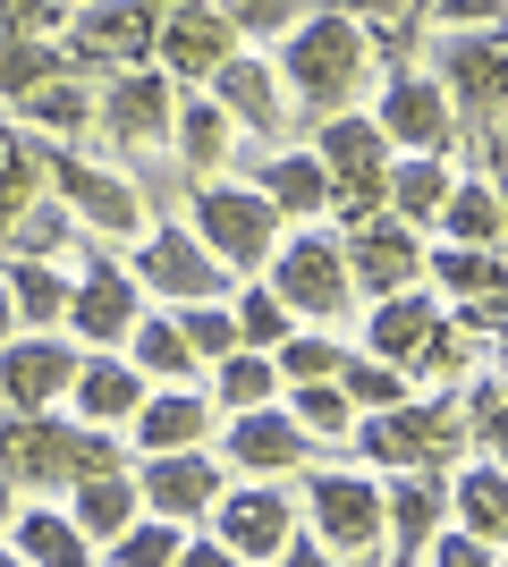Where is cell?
<instances>
[{
  "label": "cell",
  "instance_id": "cell-1",
  "mask_svg": "<svg viewBox=\"0 0 508 567\" xmlns=\"http://www.w3.org/2000/svg\"><path fill=\"white\" fill-rule=\"evenodd\" d=\"M356 76H364V34H356V18L322 9V18H297L289 34H280V85H289V94H305L314 111H339V102L356 94Z\"/></svg>",
  "mask_w": 508,
  "mask_h": 567
},
{
  "label": "cell",
  "instance_id": "cell-2",
  "mask_svg": "<svg viewBox=\"0 0 508 567\" xmlns=\"http://www.w3.org/2000/svg\"><path fill=\"white\" fill-rule=\"evenodd\" d=\"M85 466H120L102 424H51V406H18L0 424V474L18 483H76Z\"/></svg>",
  "mask_w": 508,
  "mask_h": 567
},
{
  "label": "cell",
  "instance_id": "cell-3",
  "mask_svg": "<svg viewBox=\"0 0 508 567\" xmlns=\"http://www.w3.org/2000/svg\"><path fill=\"white\" fill-rule=\"evenodd\" d=\"M195 237L220 271H255V262L280 246V213H271L263 187H229V178H204L195 187Z\"/></svg>",
  "mask_w": 508,
  "mask_h": 567
},
{
  "label": "cell",
  "instance_id": "cell-4",
  "mask_svg": "<svg viewBox=\"0 0 508 567\" xmlns=\"http://www.w3.org/2000/svg\"><path fill=\"white\" fill-rule=\"evenodd\" d=\"M263 262H271V297H280L297 322H339V313H348V297H356V280H348V255H339V237H322V229L280 237Z\"/></svg>",
  "mask_w": 508,
  "mask_h": 567
},
{
  "label": "cell",
  "instance_id": "cell-5",
  "mask_svg": "<svg viewBox=\"0 0 508 567\" xmlns=\"http://www.w3.org/2000/svg\"><path fill=\"white\" fill-rule=\"evenodd\" d=\"M364 457L382 466H458V399H398V406H373L356 424Z\"/></svg>",
  "mask_w": 508,
  "mask_h": 567
},
{
  "label": "cell",
  "instance_id": "cell-6",
  "mask_svg": "<svg viewBox=\"0 0 508 567\" xmlns=\"http://www.w3.org/2000/svg\"><path fill=\"white\" fill-rule=\"evenodd\" d=\"M433 85L449 94V111L475 127H500V34L491 25H440L433 43Z\"/></svg>",
  "mask_w": 508,
  "mask_h": 567
},
{
  "label": "cell",
  "instance_id": "cell-7",
  "mask_svg": "<svg viewBox=\"0 0 508 567\" xmlns=\"http://www.w3.org/2000/svg\"><path fill=\"white\" fill-rule=\"evenodd\" d=\"M204 517H212V534H220L229 559H280V543L297 534V508H289V492H280V474H255L246 492L220 483V499Z\"/></svg>",
  "mask_w": 508,
  "mask_h": 567
},
{
  "label": "cell",
  "instance_id": "cell-8",
  "mask_svg": "<svg viewBox=\"0 0 508 567\" xmlns=\"http://www.w3.org/2000/svg\"><path fill=\"white\" fill-rule=\"evenodd\" d=\"M314 162L322 178H331V204H348V213H373L382 204V169H390V144L373 118H322L314 127Z\"/></svg>",
  "mask_w": 508,
  "mask_h": 567
},
{
  "label": "cell",
  "instance_id": "cell-9",
  "mask_svg": "<svg viewBox=\"0 0 508 567\" xmlns=\"http://www.w3.org/2000/svg\"><path fill=\"white\" fill-rule=\"evenodd\" d=\"M169 0H94L69 34V69H145Z\"/></svg>",
  "mask_w": 508,
  "mask_h": 567
},
{
  "label": "cell",
  "instance_id": "cell-10",
  "mask_svg": "<svg viewBox=\"0 0 508 567\" xmlns=\"http://www.w3.org/2000/svg\"><path fill=\"white\" fill-rule=\"evenodd\" d=\"M305 499H314V525H322V559H373L382 550V483H364V474H314Z\"/></svg>",
  "mask_w": 508,
  "mask_h": 567
},
{
  "label": "cell",
  "instance_id": "cell-11",
  "mask_svg": "<svg viewBox=\"0 0 508 567\" xmlns=\"http://www.w3.org/2000/svg\"><path fill=\"white\" fill-rule=\"evenodd\" d=\"M373 127H382V144H398V153H449V144H458V111H449V94H440L424 69H398L382 85Z\"/></svg>",
  "mask_w": 508,
  "mask_h": 567
},
{
  "label": "cell",
  "instance_id": "cell-12",
  "mask_svg": "<svg viewBox=\"0 0 508 567\" xmlns=\"http://www.w3.org/2000/svg\"><path fill=\"white\" fill-rule=\"evenodd\" d=\"M43 178L69 195V213L85 220V229H102V237H136L145 229V195L127 187L120 169H94V162H76V153H51Z\"/></svg>",
  "mask_w": 508,
  "mask_h": 567
},
{
  "label": "cell",
  "instance_id": "cell-13",
  "mask_svg": "<svg viewBox=\"0 0 508 567\" xmlns=\"http://www.w3.org/2000/svg\"><path fill=\"white\" fill-rule=\"evenodd\" d=\"M229 51H238V34L220 25L212 0H169L162 25H153V60H162L169 76H187V85H204V76H212Z\"/></svg>",
  "mask_w": 508,
  "mask_h": 567
},
{
  "label": "cell",
  "instance_id": "cell-14",
  "mask_svg": "<svg viewBox=\"0 0 508 567\" xmlns=\"http://www.w3.org/2000/svg\"><path fill=\"white\" fill-rule=\"evenodd\" d=\"M136 288H153V297H178V306H195V297H220V271L212 255H204V237L187 229H153L145 246H136V271H127Z\"/></svg>",
  "mask_w": 508,
  "mask_h": 567
},
{
  "label": "cell",
  "instance_id": "cell-15",
  "mask_svg": "<svg viewBox=\"0 0 508 567\" xmlns=\"http://www.w3.org/2000/svg\"><path fill=\"white\" fill-rule=\"evenodd\" d=\"M339 255H348V280H356L364 297H390V288H415V280H424V246H415V229L398 213H390V220H364L356 237H339Z\"/></svg>",
  "mask_w": 508,
  "mask_h": 567
},
{
  "label": "cell",
  "instance_id": "cell-16",
  "mask_svg": "<svg viewBox=\"0 0 508 567\" xmlns=\"http://www.w3.org/2000/svg\"><path fill=\"white\" fill-rule=\"evenodd\" d=\"M136 499H145L153 517H204L220 499V466L195 450H145V474H136Z\"/></svg>",
  "mask_w": 508,
  "mask_h": 567
},
{
  "label": "cell",
  "instance_id": "cell-17",
  "mask_svg": "<svg viewBox=\"0 0 508 567\" xmlns=\"http://www.w3.org/2000/svg\"><path fill=\"white\" fill-rule=\"evenodd\" d=\"M69 373H76V348L69 339H51V331H34V339H0V399L9 406H51V399H69Z\"/></svg>",
  "mask_w": 508,
  "mask_h": 567
},
{
  "label": "cell",
  "instance_id": "cell-18",
  "mask_svg": "<svg viewBox=\"0 0 508 567\" xmlns=\"http://www.w3.org/2000/svg\"><path fill=\"white\" fill-rule=\"evenodd\" d=\"M433 525H449V466H407L382 492V543L398 550V559H415Z\"/></svg>",
  "mask_w": 508,
  "mask_h": 567
},
{
  "label": "cell",
  "instance_id": "cell-19",
  "mask_svg": "<svg viewBox=\"0 0 508 567\" xmlns=\"http://www.w3.org/2000/svg\"><path fill=\"white\" fill-rule=\"evenodd\" d=\"M136 297H145V288L127 280L120 262H94V271L69 288V313H60V322H69L76 339H94V348H120V339L136 331Z\"/></svg>",
  "mask_w": 508,
  "mask_h": 567
},
{
  "label": "cell",
  "instance_id": "cell-20",
  "mask_svg": "<svg viewBox=\"0 0 508 567\" xmlns=\"http://www.w3.org/2000/svg\"><path fill=\"white\" fill-rule=\"evenodd\" d=\"M169 76H153V69H120L111 85H102V102H94V118L111 127L120 144H162L169 136Z\"/></svg>",
  "mask_w": 508,
  "mask_h": 567
},
{
  "label": "cell",
  "instance_id": "cell-21",
  "mask_svg": "<svg viewBox=\"0 0 508 567\" xmlns=\"http://www.w3.org/2000/svg\"><path fill=\"white\" fill-rule=\"evenodd\" d=\"M220 406L204 399V390H187V381H169V390H145L136 399V415H127V432H136V450H204V432H212Z\"/></svg>",
  "mask_w": 508,
  "mask_h": 567
},
{
  "label": "cell",
  "instance_id": "cell-22",
  "mask_svg": "<svg viewBox=\"0 0 508 567\" xmlns=\"http://www.w3.org/2000/svg\"><path fill=\"white\" fill-rule=\"evenodd\" d=\"M229 466H246V474H297L305 466V432L289 424L280 399L238 406V424H229Z\"/></svg>",
  "mask_w": 508,
  "mask_h": 567
},
{
  "label": "cell",
  "instance_id": "cell-23",
  "mask_svg": "<svg viewBox=\"0 0 508 567\" xmlns=\"http://www.w3.org/2000/svg\"><path fill=\"white\" fill-rule=\"evenodd\" d=\"M153 381L136 373V364H120V355H76V373H69V406H76V424H127L136 415V399H145Z\"/></svg>",
  "mask_w": 508,
  "mask_h": 567
},
{
  "label": "cell",
  "instance_id": "cell-24",
  "mask_svg": "<svg viewBox=\"0 0 508 567\" xmlns=\"http://www.w3.org/2000/svg\"><path fill=\"white\" fill-rule=\"evenodd\" d=\"M0 550L25 567H76V559H94V543L76 534L69 508H51V499H34V508H18V517L0 525Z\"/></svg>",
  "mask_w": 508,
  "mask_h": 567
},
{
  "label": "cell",
  "instance_id": "cell-25",
  "mask_svg": "<svg viewBox=\"0 0 508 567\" xmlns=\"http://www.w3.org/2000/svg\"><path fill=\"white\" fill-rule=\"evenodd\" d=\"M364 331H373V355H382V364H407L415 373V355L433 348V331H440V306L415 297V288H390V297H373V322H364Z\"/></svg>",
  "mask_w": 508,
  "mask_h": 567
},
{
  "label": "cell",
  "instance_id": "cell-26",
  "mask_svg": "<svg viewBox=\"0 0 508 567\" xmlns=\"http://www.w3.org/2000/svg\"><path fill=\"white\" fill-rule=\"evenodd\" d=\"M204 85H212V102H220L229 118H246V127H280V69H271V60L229 51V60H220Z\"/></svg>",
  "mask_w": 508,
  "mask_h": 567
},
{
  "label": "cell",
  "instance_id": "cell-27",
  "mask_svg": "<svg viewBox=\"0 0 508 567\" xmlns=\"http://www.w3.org/2000/svg\"><path fill=\"white\" fill-rule=\"evenodd\" d=\"M229 127H238V118L220 111L212 94H195V85H187V102H169V136H178V162H187L195 178H212V169L229 162V144H238Z\"/></svg>",
  "mask_w": 508,
  "mask_h": 567
},
{
  "label": "cell",
  "instance_id": "cell-28",
  "mask_svg": "<svg viewBox=\"0 0 508 567\" xmlns=\"http://www.w3.org/2000/svg\"><path fill=\"white\" fill-rule=\"evenodd\" d=\"M136 508H145V499H136V474H120V466H85V474H76L69 517H76V534H85V543L120 534V525L136 517Z\"/></svg>",
  "mask_w": 508,
  "mask_h": 567
},
{
  "label": "cell",
  "instance_id": "cell-29",
  "mask_svg": "<svg viewBox=\"0 0 508 567\" xmlns=\"http://www.w3.org/2000/svg\"><path fill=\"white\" fill-rule=\"evenodd\" d=\"M246 187H263L271 213H322V204H331V178H322L314 153H263Z\"/></svg>",
  "mask_w": 508,
  "mask_h": 567
},
{
  "label": "cell",
  "instance_id": "cell-30",
  "mask_svg": "<svg viewBox=\"0 0 508 567\" xmlns=\"http://www.w3.org/2000/svg\"><path fill=\"white\" fill-rule=\"evenodd\" d=\"M382 195L407 229H424V220L440 213V195H449V162H440V153H407V162L382 169Z\"/></svg>",
  "mask_w": 508,
  "mask_h": 567
},
{
  "label": "cell",
  "instance_id": "cell-31",
  "mask_svg": "<svg viewBox=\"0 0 508 567\" xmlns=\"http://www.w3.org/2000/svg\"><path fill=\"white\" fill-rule=\"evenodd\" d=\"M0 280H9V306H18L25 331H51V322L69 313V280L51 271V255H9V271H0Z\"/></svg>",
  "mask_w": 508,
  "mask_h": 567
},
{
  "label": "cell",
  "instance_id": "cell-32",
  "mask_svg": "<svg viewBox=\"0 0 508 567\" xmlns=\"http://www.w3.org/2000/svg\"><path fill=\"white\" fill-rule=\"evenodd\" d=\"M280 406H289V424L305 432V441H348L356 432V399L339 390V381H280Z\"/></svg>",
  "mask_w": 508,
  "mask_h": 567
},
{
  "label": "cell",
  "instance_id": "cell-33",
  "mask_svg": "<svg viewBox=\"0 0 508 567\" xmlns=\"http://www.w3.org/2000/svg\"><path fill=\"white\" fill-rule=\"evenodd\" d=\"M433 220L458 237V246H500V187H491V178H449Z\"/></svg>",
  "mask_w": 508,
  "mask_h": 567
},
{
  "label": "cell",
  "instance_id": "cell-34",
  "mask_svg": "<svg viewBox=\"0 0 508 567\" xmlns=\"http://www.w3.org/2000/svg\"><path fill=\"white\" fill-rule=\"evenodd\" d=\"M127 364H136V373L145 381H195V348H187V331H178V313H136V331H127Z\"/></svg>",
  "mask_w": 508,
  "mask_h": 567
},
{
  "label": "cell",
  "instance_id": "cell-35",
  "mask_svg": "<svg viewBox=\"0 0 508 567\" xmlns=\"http://www.w3.org/2000/svg\"><path fill=\"white\" fill-rule=\"evenodd\" d=\"M263 399H280V364H271V348L212 355V406H263Z\"/></svg>",
  "mask_w": 508,
  "mask_h": 567
},
{
  "label": "cell",
  "instance_id": "cell-36",
  "mask_svg": "<svg viewBox=\"0 0 508 567\" xmlns=\"http://www.w3.org/2000/svg\"><path fill=\"white\" fill-rule=\"evenodd\" d=\"M178 534H187L178 517H127L120 534H102L94 550L111 567H169V559H178Z\"/></svg>",
  "mask_w": 508,
  "mask_h": 567
},
{
  "label": "cell",
  "instance_id": "cell-37",
  "mask_svg": "<svg viewBox=\"0 0 508 567\" xmlns=\"http://www.w3.org/2000/svg\"><path fill=\"white\" fill-rule=\"evenodd\" d=\"M76 237V220H69V204H60V195H34V204H25L18 220H9V229H0V255H60V246H69Z\"/></svg>",
  "mask_w": 508,
  "mask_h": 567
},
{
  "label": "cell",
  "instance_id": "cell-38",
  "mask_svg": "<svg viewBox=\"0 0 508 567\" xmlns=\"http://www.w3.org/2000/svg\"><path fill=\"white\" fill-rule=\"evenodd\" d=\"M424 280L440 288V297H475V288H500V246H440V255H424Z\"/></svg>",
  "mask_w": 508,
  "mask_h": 567
},
{
  "label": "cell",
  "instance_id": "cell-39",
  "mask_svg": "<svg viewBox=\"0 0 508 567\" xmlns=\"http://www.w3.org/2000/svg\"><path fill=\"white\" fill-rule=\"evenodd\" d=\"M449 508L466 517V534L500 543V457H484V466H466V474H449Z\"/></svg>",
  "mask_w": 508,
  "mask_h": 567
},
{
  "label": "cell",
  "instance_id": "cell-40",
  "mask_svg": "<svg viewBox=\"0 0 508 567\" xmlns=\"http://www.w3.org/2000/svg\"><path fill=\"white\" fill-rule=\"evenodd\" d=\"M271 364H280V381H339L348 348H339L331 331H289L280 348H271Z\"/></svg>",
  "mask_w": 508,
  "mask_h": 567
},
{
  "label": "cell",
  "instance_id": "cell-41",
  "mask_svg": "<svg viewBox=\"0 0 508 567\" xmlns=\"http://www.w3.org/2000/svg\"><path fill=\"white\" fill-rule=\"evenodd\" d=\"M18 111L34 118V127H85V118H94V102L69 85V69H51L43 85H25V94H18Z\"/></svg>",
  "mask_w": 508,
  "mask_h": 567
},
{
  "label": "cell",
  "instance_id": "cell-42",
  "mask_svg": "<svg viewBox=\"0 0 508 567\" xmlns=\"http://www.w3.org/2000/svg\"><path fill=\"white\" fill-rule=\"evenodd\" d=\"M339 390L356 406H398L407 399V364H382V355H348L339 364Z\"/></svg>",
  "mask_w": 508,
  "mask_h": 567
},
{
  "label": "cell",
  "instance_id": "cell-43",
  "mask_svg": "<svg viewBox=\"0 0 508 567\" xmlns=\"http://www.w3.org/2000/svg\"><path fill=\"white\" fill-rule=\"evenodd\" d=\"M51 69H69V60H51L43 34H0V94H25V85H43Z\"/></svg>",
  "mask_w": 508,
  "mask_h": 567
},
{
  "label": "cell",
  "instance_id": "cell-44",
  "mask_svg": "<svg viewBox=\"0 0 508 567\" xmlns=\"http://www.w3.org/2000/svg\"><path fill=\"white\" fill-rule=\"evenodd\" d=\"M178 331H187L195 364H212V355H229V348H238V313H220L212 297H195V306H178Z\"/></svg>",
  "mask_w": 508,
  "mask_h": 567
},
{
  "label": "cell",
  "instance_id": "cell-45",
  "mask_svg": "<svg viewBox=\"0 0 508 567\" xmlns=\"http://www.w3.org/2000/svg\"><path fill=\"white\" fill-rule=\"evenodd\" d=\"M297 331V313L271 297V288H246L238 297V348H280V339Z\"/></svg>",
  "mask_w": 508,
  "mask_h": 567
},
{
  "label": "cell",
  "instance_id": "cell-46",
  "mask_svg": "<svg viewBox=\"0 0 508 567\" xmlns=\"http://www.w3.org/2000/svg\"><path fill=\"white\" fill-rule=\"evenodd\" d=\"M212 9H220L229 34H255V43H263V34H289V25L305 18V0H212Z\"/></svg>",
  "mask_w": 508,
  "mask_h": 567
},
{
  "label": "cell",
  "instance_id": "cell-47",
  "mask_svg": "<svg viewBox=\"0 0 508 567\" xmlns=\"http://www.w3.org/2000/svg\"><path fill=\"white\" fill-rule=\"evenodd\" d=\"M43 187H51V178H43V162L9 144V153H0V229H9V220H18V213H25V204H34Z\"/></svg>",
  "mask_w": 508,
  "mask_h": 567
},
{
  "label": "cell",
  "instance_id": "cell-48",
  "mask_svg": "<svg viewBox=\"0 0 508 567\" xmlns=\"http://www.w3.org/2000/svg\"><path fill=\"white\" fill-rule=\"evenodd\" d=\"M415 559H440V567H491V559H500V543H484V534H449V525H433Z\"/></svg>",
  "mask_w": 508,
  "mask_h": 567
},
{
  "label": "cell",
  "instance_id": "cell-49",
  "mask_svg": "<svg viewBox=\"0 0 508 567\" xmlns=\"http://www.w3.org/2000/svg\"><path fill=\"white\" fill-rule=\"evenodd\" d=\"M466 424H475V450L500 457V373H475V390H466Z\"/></svg>",
  "mask_w": 508,
  "mask_h": 567
},
{
  "label": "cell",
  "instance_id": "cell-50",
  "mask_svg": "<svg viewBox=\"0 0 508 567\" xmlns=\"http://www.w3.org/2000/svg\"><path fill=\"white\" fill-rule=\"evenodd\" d=\"M433 25H500V0H433Z\"/></svg>",
  "mask_w": 508,
  "mask_h": 567
},
{
  "label": "cell",
  "instance_id": "cell-51",
  "mask_svg": "<svg viewBox=\"0 0 508 567\" xmlns=\"http://www.w3.org/2000/svg\"><path fill=\"white\" fill-rule=\"evenodd\" d=\"M0 18H9V34H43L60 18V0H0Z\"/></svg>",
  "mask_w": 508,
  "mask_h": 567
},
{
  "label": "cell",
  "instance_id": "cell-52",
  "mask_svg": "<svg viewBox=\"0 0 508 567\" xmlns=\"http://www.w3.org/2000/svg\"><path fill=\"white\" fill-rule=\"evenodd\" d=\"M178 567H229V550H220V534H212V543H187V534H178Z\"/></svg>",
  "mask_w": 508,
  "mask_h": 567
},
{
  "label": "cell",
  "instance_id": "cell-53",
  "mask_svg": "<svg viewBox=\"0 0 508 567\" xmlns=\"http://www.w3.org/2000/svg\"><path fill=\"white\" fill-rule=\"evenodd\" d=\"M398 9H407V0H339V18H382V25L398 18Z\"/></svg>",
  "mask_w": 508,
  "mask_h": 567
},
{
  "label": "cell",
  "instance_id": "cell-54",
  "mask_svg": "<svg viewBox=\"0 0 508 567\" xmlns=\"http://www.w3.org/2000/svg\"><path fill=\"white\" fill-rule=\"evenodd\" d=\"M18 331V306H9V280H0V339Z\"/></svg>",
  "mask_w": 508,
  "mask_h": 567
},
{
  "label": "cell",
  "instance_id": "cell-55",
  "mask_svg": "<svg viewBox=\"0 0 508 567\" xmlns=\"http://www.w3.org/2000/svg\"><path fill=\"white\" fill-rule=\"evenodd\" d=\"M0 153H9V136H0Z\"/></svg>",
  "mask_w": 508,
  "mask_h": 567
}]
</instances>
